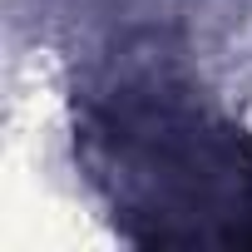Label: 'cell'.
Instances as JSON below:
<instances>
[{"mask_svg":"<svg viewBox=\"0 0 252 252\" xmlns=\"http://www.w3.org/2000/svg\"><path fill=\"white\" fill-rule=\"evenodd\" d=\"M119 232L139 247H252V139L163 89L104 99L79 134Z\"/></svg>","mask_w":252,"mask_h":252,"instance_id":"cell-1","label":"cell"}]
</instances>
